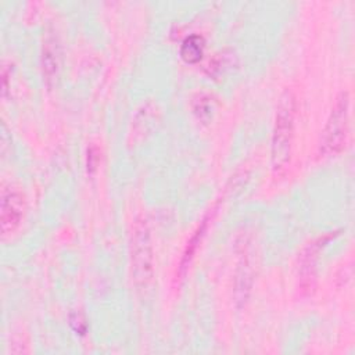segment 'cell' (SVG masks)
<instances>
[{"instance_id": "9c48e42d", "label": "cell", "mask_w": 355, "mask_h": 355, "mask_svg": "<svg viewBox=\"0 0 355 355\" xmlns=\"http://www.w3.org/2000/svg\"><path fill=\"white\" fill-rule=\"evenodd\" d=\"M193 111L198 119H208L214 111L212 98L205 94H198V97L193 101Z\"/></svg>"}, {"instance_id": "30bf717a", "label": "cell", "mask_w": 355, "mask_h": 355, "mask_svg": "<svg viewBox=\"0 0 355 355\" xmlns=\"http://www.w3.org/2000/svg\"><path fill=\"white\" fill-rule=\"evenodd\" d=\"M87 161H86V166H87V171L92 173L96 171L97 168V161H98V151L96 148V146H90L87 148Z\"/></svg>"}, {"instance_id": "8fae6325", "label": "cell", "mask_w": 355, "mask_h": 355, "mask_svg": "<svg viewBox=\"0 0 355 355\" xmlns=\"http://www.w3.org/2000/svg\"><path fill=\"white\" fill-rule=\"evenodd\" d=\"M69 320H71V326L76 324V327H73V330H75L76 333H79V334H85V331H86V323L80 320L79 315H76V318H75V319H73V316H71V319H69Z\"/></svg>"}, {"instance_id": "6da1fadb", "label": "cell", "mask_w": 355, "mask_h": 355, "mask_svg": "<svg viewBox=\"0 0 355 355\" xmlns=\"http://www.w3.org/2000/svg\"><path fill=\"white\" fill-rule=\"evenodd\" d=\"M295 96L290 89H286L277 103L275 123L270 140V162L275 175H283L291 161V148L295 126Z\"/></svg>"}, {"instance_id": "ba28073f", "label": "cell", "mask_w": 355, "mask_h": 355, "mask_svg": "<svg viewBox=\"0 0 355 355\" xmlns=\"http://www.w3.org/2000/svg\"><path fill=\"white\" fill-rule=\"evenodd\" d=\"M205 49V40L201 35H190L187 36L180 46V57L187 64H197L202 55Z\"/></svg>"}, {"instance_id": "7a4b0ae2", "label": "cell", "mask_w": 355, "mask_h": 355, "mask_svg": "<svg viewBox=\"0 0 355 355\" xmlns=\"http://www.w3.org/2000/svg\"><path fill=\"white\" fill-rule=\"evenodd\" d=\"M349 133V93L343 90L337 94L318 144L319 157L340 154Z\"/></svg>"}, {"instance_id": "5b68a950", "label": "cell", "mask_w": 355, "mask_h": 355, "mask_svg": "<svg viewBox=\"0 0 355 355\" xmlns=\"http://www.w3.org/2000/svg\"><path fill=\"white\" fill-rule=\"evenodd\" d=\"M25 214V200L18 190L3 189L1 190V207H0V225L3 234L12 233L21 223Z\"/></svg>"}, {"instance_id": "52a82bcc", "label": "cell", "mask_w": 355, "mask_h": 355, "mask_svg": "<svg viewBox=\"0 0 355 355\" xmlns=\"http://www.w3.org/2000/svg\"><path fill=\"white\" fill-rule=\"evenodd\" d=\"M216 209H218V202L209 209L208 214L204 215V218L201 219L200 225L197 226V229L194 230V233H193L191 237L189 239V241H187V244H186V247H184L183 255H182V258H180V262H179V268H178V275H179V276H183L184 272H186V269L189 268V265H190V262H191L194 254L197 252L198 244L201 243V240H202V237H204V234H205V232H207V229H208V225H209V222H211V219H212V215L215 214Z\"/></svg>"}, {"instance_id": "8992f818", "label": "cell", "mask_w": 355, "mask_h": 355, "mask_svg": "<svg viewBox=\"0 0 355 355\" xmlns=\"http://www.w3.org/2000/svg\"><path fill=\"white\" fill-rule=\"evenodd\" d=\"M40 64H42L43 79L46 80L47 86L51 87L58 76L60 67H61L60 44L57 37L53 35H47L43 40L42 51H40Z\"/></svg>"}, {"instance_id": "277c9868", "label": "cell", "mask_w": 355, "mask_h": 355, "mask_svg": "<svg viewBox=\"0 0 355 355\" xmlns=\"http://www.w3.org/2000/svg\"><path fill=\"white\" fill-rule=\"evenodd\" d=\"M337 236H338V232H329V233L312 240L302 250V252L300 255V273H298V286L302 293L308 294L315 287L319 254Z\"/></svg>"}, {"instance_id": "3957f363", "label": "cell", "mask_w": 355, "mask_h": 355, "mask_svg": "<svg viewBox=\"0 0 355 355\" xmlns=\"http://www.w3.org/2000/svg\"><path fill=\"white\" fill-rule=\"evenodd\" d=\"M130 270L137 288H146L153 279L154 255L150 229L144 216L135 220L130 239Z\"/></svg>"}]
</instances>
